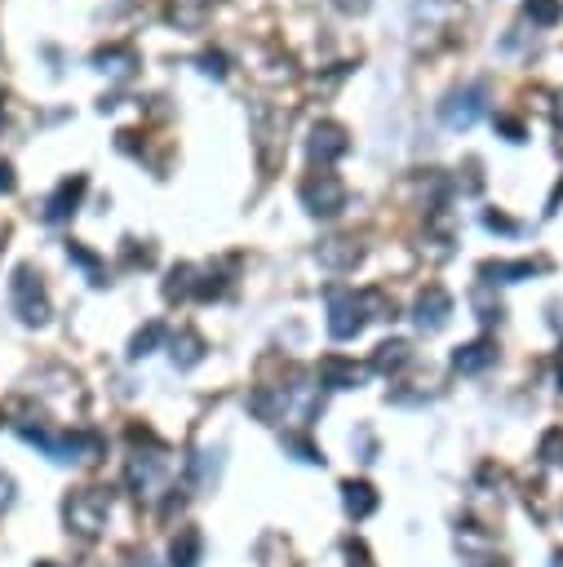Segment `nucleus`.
<instances>
[{"label": "nucleus", "instance_id": "17", "mask_svg": "<svg viewBox=\"0 0 563 567\" xmlns=\"http://www.w3.org/2000/svg\"><path fill=\"white\" fill-rule=\"evenodd\" d=\"M399 364H408V342L377 346V368H382V373H391V368H399Z\"/></svg>", "mask_w": 563, "mask_h": 567}, {"label": "nucleus", "instance_id": "18", "mask_svg": "<svg viewBox=\"0 0 563 567\" xmlns=\"http://www.w3.org/2000/svg\"><path fill=\"white\" fill-rule=\"evenodd\" d=\"M165 337V324H147L138 337H133V350H129V359H142V355H151V346Z\"/></svg>", "mask_w": 563, "mask_h": 567}, {"label": "nucleus", "instance_id": "1", "mask_svg": "<svg viewBox=\"0 0 563 567\" xmlns=\"http://www.w3.org/2000/svg\"><path fill=\"white\" fill-rule=\"evenodd\" d=\"M107 510H111V497L102 488H80L63 501V519L76 536H98L107 528Z\"/></svg>", "mask_w": 563, "mask_h": 567}, {"label": "nucleus", "instance_id": "7", "mask_svg": "<svg viewBox=\"0 0 563 567\" xmlns=\"http://www.w3.org/2000/svg\"><path fill=\"white\" fill-rule=\"evenodd\" d=\"M346 147H351V142H346V133L337 129V125H315V133H311V156L315 160L329 164V160L342 156Z\"/></svg>", "mask_w": 563, "mask_h": 567}, {"label": "nucleus", "instance_id": "11", "mask_svg": "<svg viewBox=\"0 0 563 567\" xmlns=\"http://www.w3.org/2000/svg\"><path fill=\"white\" fill-rule=\"evenodd\" d=\"M360 262V249H355L351 240H329L320 244V266H329V271H346V266Z\"/></svg>", "mask_w": 563, "mask_h": 567}, {"label": "nucleus", "instance_id": "13", "mask_svg": "<svg viewBox=\"0 0 563 567\" xmlns=\"http://www.w3.org/2000/svg\"><path fill=\"white\" fill-rule=\"evenodd\" d=\"M200 563V532L182 528L178 541H173V567H196Z\"/></svg>", "mask_w": 563, "mask_h": 567}, {"label": "nucleus", "instance_id": "10", "mask_svg": "<svg viewBox=\"0 0 563 567\" xmlns=\"http://www.w3.org/2000/svg\"><path fill=\"white\" fill-rule=\"evenodd\" d=\"M342 501H346V514L351 519H368L377 510V492L368 483H342Z\"/></svg>", "mask_w": 563, "mask_h": 567}, {"label": "nucleus", "instance_id": "3", "mask_svg": "<svg viewBox=\"0 0 563 567\" xmlns=\"http://www.w3.org/2000/svg\"><path fill=\"white\" fill-rule=\"evenodd\" d=\"M342 182L333 178V173H315V178L302 182V204L306 213H315V218H333V213H342Z\"/></svg>", "mask_w": 563, "mask_h": 567}, {"label": "nucleus", "instance_id": "19", "mask_svg": "<svg viewBox=\"0 0 563 567\" xmlns=\"http://www.w3.org/2000/svg\"><path fill=\"white\" fill-rule=\"evenodd\" d=\"M528 14L532 18H537V23H559V14H563V5H559V0H528Z\"/></svg>", "mask_w": 563, "mask_h": 567}, {"label": "nucleus", "instance_id": "22", "mask_svg": "<svg viewBox=\"0 0 563 567\" xmlns=\"http://www.w3.org/2000/svg\"><path fill=\"white\" fill-rule=\"evenodd\" d=\"M346 563H351V567H373V563H368V550L360 541H346Z\"/></svg>", "mask_w": 563, "mask_h": 567}, {"label": "nucleus", "instance_id": "9", "mask_svg": "<svg viewBox=\"0 0 563 567\" xmlns=\"http://www.w3.org/2000/svg\"><path fill=\"white\" fill-rule=\"evenodd\" d=\"M80 191H85V178H76V182H63V187H58V195H54V200H45V213H40V218H45V222H63L67 213H76V200H80Z\"/></svg>", "mask_w": 563, "mask_h": 567}, {"label": "nucleus", "instance_id": "25", "mask_svg": "<svg viewBox=\"0 0 563 567\" xmlns=\"http://www.w3.org/2000/svg\"><path fill=\"white\" fill-rule=\"evenodd\" d=\"M342 9H364V0H337Z\"/></svg>", "mask_w": 563, "mask_h": 567}, {"label": "nucleus", "instance_id": "2", "mask_svg": "<svg viewBox=\"0 0 563 567\" xmlns=\"http://www.w3.org/2000/svg\"><path fill=\"white\" fill-rule=\"evenodd\" d=\"M9 302H14V311L23 324H45L49 319V297H45V284H40V275L32 266H18L14 280H9Z\"/></svg>", "mask_w": 563, "mask_h": 567}, {"label": "nucleus", "instance_id": "12", "mask_svg": "<svg viewBox=\"0 0 563 567\" xmlns=\"http://www.w3.org/2000/svg\"><path fill=\"white\" fill-rule=\"evenodd\" d=\"M541 262H488L484 275L493 284H515V280H528V275H537Z\"/></svg>", "mask_w": 563, "mask_h": 567}, {"label": "nucleus", "instance_id": "5", "mask_svg": "<svg viewBox=\"0 0 563 567\" xmlns=\"http://www.w3.org/2000/svg\"><path fill=\"white\" fill-rule=\"evenodd\" d=\"M448 315H453V297H448L439 284H431L422 297H417V324L422 328H431L435 333V328L448 324Z\"/></svg>", "mask_w": 563, "mask_h": 567}, {"label": "nucleus", "instance_id": "26", "mask_svg": "<svg viewBox=\"0 0 563 567\" xmlns=\"http://www.w3.org/2000/svg\"><path fill=\"white\" fill-rule=\"evenodd\" d=\"M133 567H156V563H151V559H138V563H133Z\"/></svg>", "mask_w": 563, "mask_h": 567}, {"label": "nucleus", "instance_id": "23", "mask_svg": "<svg viewBox=\"0 0 563 567\" xmlns=\"http://www.w3.org/2000/svg\"><path fill=\"white\" fill-rule=\"evenodd\" d=\"M9 505H14V479L0 474V510H9Z\"/></svg>", "mask_w": 563, "mask_h": 567}, {"label": "nucleus", "instance_id": "6", "mask_svg": "<svg viewBox=\"0 0 563 567\" xmlns=\"http://www.w3.org/2000/svg\"><path fill=\"white\" fill-rule=\"evenodd\" d=\"M484 94H479V89H466V94H453L444 102V120L453 129H466V125H475L479 120V111H484V102H479Z\"/></svg>", "mask_w": 563, "mask_h": 567}, {"label": "nucleus", "instance_id": "21", "mask_svg": "<svg viewBox=\"0 0 563 567\" xmlns=\"http://www.w3.org/2000/svg\"><path fill=\"white\" fill-rule=\"evenodd\" d=\"M284 448H293V452H298V461H324V457H320V448H311V443L298 439V435H289V439H284Z\"/></svg>", "mask_w": 563, "mask_h": 567}, {"label": "nucleus", "instance_id": "15", "mask_svg": "<svg viewBox=\"0 0 563 567\" xmlns=\"http://www.w3.org/2000/svg\"><path fill=\"white\" fill-rule=\"evenodd\" d=\"M200 355H204V350H200V337L196 333H182L178 342H173V359H178L182 368H196Z\"/></svg>", "mask_w": 563, "mask_h": 567}, {"label": "nucleus", "instance_id": "8", "mask_svg": "<svg viewBox=\"0 0 563 567\" xmlns=\"http://www.w3.org/2000/svg\"><path fill=\"white\" fill-rule=\"evenodd\" d=\"M493 359H497V346L493 342H470V346H462L453 355V368H457V373H484Z\"/></svg>", "mask_w": 563, "mask_h": 567}, {"label": "nucleus", "instance_id": "28", "mask_svg": "<svg viewBox=\"0 0 563 567\" xmlns=\"http://www.w3.org/2000/svg\"><path fill=\"white\" fill-rule=\"evenodd\" d=\"M559 381H563V359H559Z\"/></svg>", "mask_w": 563, "mask_h": 567}, {"label": "nucleus", "instance_id": "16", "mask_svg": "<svg viewBox=\"0 0 563 567\" xmlns=\"http://www.w3.org/2000/svg\"><path fill=\"white\" fill-rule=\"evenodd\" d=\"M204 0H173V23L178 27H200V18H204Z\"/></svg>", "mask_w": 563, "mask_h": 567}, {"label": "nucleus", "instance_id": "14", "mask_svg": "<svg viewBox=\"0 0 563 567\" xmlns=\"http://www.w3.org/2000/svg\"><path fill=\"white\" fill-rule=\"evenodd\" d=\"M324 381H329V386H355V381H360V368L355 364H346V359H324Z\"/></svg>", "mask_w": 563, "mask_h": 567}, {"label": "nucleus", "instance_id": "4", "mask_svg": "<svg viewBox=\"0 0 563 567\" xmlns=\"http://www.w3.org/2000/svg\"><path fill=\"white\" fill-rule=\"evenodd\" d=\"M364 306H368V293L355 297V293H333L329 297V333L337 337V342H346V337H355L364 328Z\"/></svg>", "mask_w": 563, "mask_h": 567}, {"label": "nucleus", "instance_id": "27", "mask_svg": "<svg viewBox=\"0 0 563 567\" xmlns=\"http://www.w3.org/2000/svg\"><path fill=\"white\" fill-rule=\"evenodd\" d=\"M470 567H497V563H484V559H479V563H470Z\"/></svg>", "mask_w": 563, "mask_h": 567}, {"label": "nucleus", "instance_id": "20", "mask_svg": "<svg viewBox=\"0 0 563 567\" xmlns=\"http://www.w3.org/2000/svg\"><path fill=\"white\" fill-rule=\"evenodd\" d=\"M541 457L555 461V466H563V430H550V435L541 439Z\"/></svg>", "mask_w": 563, "mask_h": 567}, {"label": "nucleus", "instance_id": "24", "mask_svg": "<svg viewBox=\"0 0 563 567\" xmlns=\"http://www.w3.org/2000/svg\"><path fill=\"white\" fill-rule=\"evenodd\" d=\"M14 187V173H9V164H0V191Z\"/></svg>", "mask_w": 563, "mask_h": 567}]
</instances>
